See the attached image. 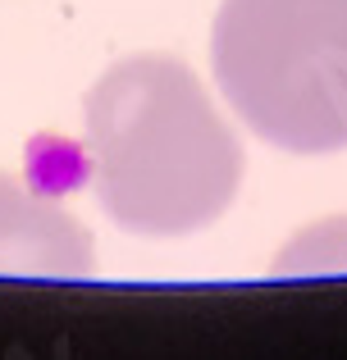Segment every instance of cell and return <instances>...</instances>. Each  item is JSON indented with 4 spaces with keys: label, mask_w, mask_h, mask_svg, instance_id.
Returning <instances> with one entry per match:
<instances>
[{
    "label": "cell",
    "mask_w": 347,
    "mask_h": 360,
    "mask_svg": "<svg viewBox=\"0 0 347 360\" xmlns=\"http://www.w3.org/2000/svg\"><path fill=\"white\" fill-rule=\"evenodd\" d=\"M101 210L137 238L210 229L242 183V146L178 55L119 60L82 101Z\"/></svg>",
    "instance_id": "1"
},
{
    "label": "cell",
    "mask_w": 347,
    "mask_h": 360,
    "mask_svg": "<svg viewBox=\"0 0 347 360\" xmlns=\"http://www.w3.org/2000/svg\"><path fill=\"white\" fill-rule=\"evenodd\" d=\"M210 64L260 141L293 155L347 150V0H224Z\"/></svg>",
    "instance_id": "2"
},
{
    "label": "cell",
    "mask_w": 347,
    "mask_h": 360,
    "mask_svg": "<svg viewBox=\"0 0 347 360\" xmlns=\"http://www.w3.org/2000/svg\"><path fill=\"white\" fill-rule=\"evenodd\" d=\"M92 233L55 196L0 174V278H87Z\"/></svg>",
    "instance_id": "3"
}]
</instances>
